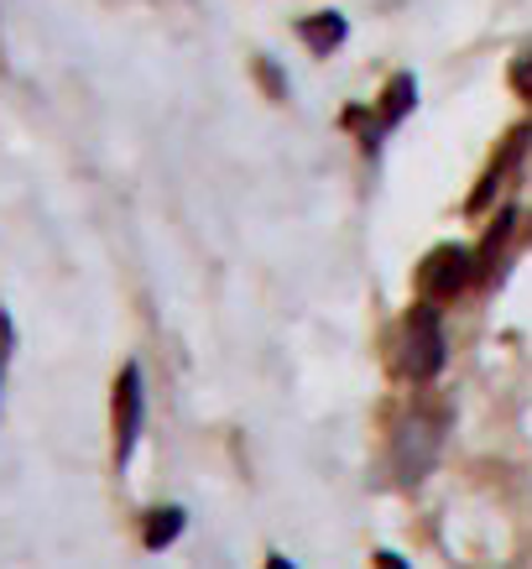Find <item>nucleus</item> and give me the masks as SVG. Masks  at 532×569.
I'll list each match as a JSON object with an SVG mask.
<instances>
[{"label": "nucleus", "mask_w": 532, "mask_h": 569, "mask_svg": "<svg viewBox=\"0 0 532 569\" xmlns=\"http://www.w3.org/2000/svg\"><path fill=\"white\" fill-rule=\"evenodd\" d=\"M402 371L412 381H429L444 371V319L433 303H418L408 319V350H402Z\"/></svg>", "instance_id": "f257e3e1"}, {"label": "nucleus", "mask_w": 532, "mask_h": 569, "mask_svg": "<svg viewBox=\"0 0 532 569\" xmlns=\"http://www.w3.org/2000/svg\"><path fill=\"white\" fill-rule=\"evenodd\" d=\"M444 423L433 413H412L408 423H402V433H397V449H392V460H397V476L402 481H423L429 476V466L439 460V445H444Z\"/></svg>", "instance_id": "f03ea898"}, {"label": "nucleus", "mask_w": 532, "mask_h": 569, "mask_svg": "<svg viewBox=\"0 0 532 569\" xmlns=\"http://www.w3.org/2000/svg\"><path fill=\"white\" fill-rule=\"evenodd\" d=\"M141 418H147V392H141V366H126L116 377V455L131 460L141 439Z\"/></svg>", "instance_id": "7ed1b4c3"}, {"label": "nucleus", "mask_w": 532, "mask_h": 569, "mask_svg": "<svg viewBox=\"0 0 532 569\" xmlns=\"http://www.w3.org/2000/svg\"><path fill=\"white\" fill-rule=\"evenodd\" d=\"M470 277H475V257L460 251V246H439L429 257V267H423V288L433 298H449V293H460Z\"/></svg>", "instance_id": "20e7f679"}, {"label": "nucleus", "mask_w": 532, "mask_h": 569, "mask_svg": "<svg viewBox=\"0 0 532 569\" xmlns=\"http://www.w3.org/2000/svg\"><path fill=\"white\" fill-rule=\"evenodd\" d=\"M344 32H350V27H344L340 11H319V17H309L303 27H298V37H303V42H309V52H319V58H329V52L340 48Z\"/></svg>", "instance_id": "39448f33"}, {"label": "nucleus", "mask_w": 532, "mask_h": 569, "mask_svg": "<svg viewBox=\"0 0 532 569\" xmlns=\"http://www.w3.org/2000/svg\"><path fill=\"white\" fill-rule=\"evenodd\" d=\"M412 100H418V79H412V73H397L392 84H387V94H381V110H377L381 131H392V126L412 110Z\"/></svg>", "instance_id": "423d86ee"}, {"label": "nucleus", "mask_w": 532, "mask_h": 569, "mask_svg": "<svg viewBox=\"0 0 532 569\" xmlns=\"http://www.w3.org/2000/svg\"><path fill=\"white\" fill-rule=\"evenodd\" d=\"M183 522H189L183 518V507H157L152 518H147V533H141L147 538V549H168L172 538L183 533Z\"/></svg>", "instance_id": "0eeeda50"}, {"label": "nucleus", "mask_w": 532, "mask_h": 569, "mask_svg": "<svg viewBox=\"0 0 532 569\" xmlns=\"http://www.w3.org/2000/svg\"><path fill=\"white\" fill-rule=\"evenodd\" d=\"M11 346H17V325H11V313L0 309V387H6V366H11Z\"/></svg>", "instance_id": "6e6552de"}, {"label": "nucleus", "mask_w": 532, "mask_h": 569, "mask_svg": "<svg viewBox=\"0 0 532 569\" xmlns=\"http://www.w3.org/2000/svg\"><path fill=\"white\" fill-rule=\"evenodd\" d=\"M512 84H516V89H522V94H528V100H532V52H528V58H516Z\"/></svg>", "instance_id": "1a4fd4ad"}, {"label": "nucleus", "mask_w": 532, "mask_h": 569, "mask_svg": "<svg viewBox=\"0 0 532 569\" xmlns=\"http://www.w3.org/2000/svg\"><path fill=\"white\" fill-rule=\"evenodd\" d=\"M377 569H408V559L402 553H377Z\"/></svg>", "instance_id": "9d476101"}, {"label": "nucleus", "mask_w": 532, "mask_h": 569, "mask_svg": "<svg viewBox=\"0 0 532 569\" xmlns=\"http://www.w3.org/2000/svg\"><path fill=\"white\" fill-rule=\"evenodd\" d=\"M267 569H292V565H288V559H282V553H272V565H267Z\"/></svg>", "instance_id": "9b49d317"}]
</instances>
